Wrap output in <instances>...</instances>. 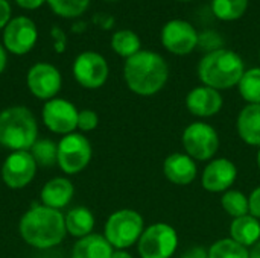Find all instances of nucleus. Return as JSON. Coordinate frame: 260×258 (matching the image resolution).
<instances>
[{
    "label": "nucleus",
    "instance_id": "nucleus-25",
    "mask_svg": "<svg viewBox=\"0 0 260 258\" xmlns=\"http://www.w3.org/2000/svg\"><path fill=\"white\" fill-rule=\"evenodd\" d=\"M248 8V0H212V11L216 18L233 21L241 18Z\"/></svg>",
    "mask_w": 260,
    "mask_h": 258
},
{
    "label": "nucleus",
    "instance_id": "nucleus-8",
    "mask_svg": "<svg viewBox=\"0 0 260 258\" xmlns=\"http://www.w3.org/2000/svg\"><path fill=\"white\" fill-rule=\"evenodd\" d=\"M91 160V144L81 134H67L58 144V164L69 175L79 173Z\"/></svg>",
    "mask_w": 260,
    "mask_h": 258
},
{
    "label": "nucleus",
    "instance_id": "nucleus-34",
    "mask_svg": "<svg viewBox=\"0 0 260 258\" xmlns=\"http://www.w3.org/2000/svg\"><path fill=\"white\" fill-rule=\"evenodd\" d=\"M18 6L24 8V9H37L40 8L46 0H15Z\"/></svg>",
    "mask_w": 260,
    "mask_h": 258
},
{
    "label": "nucleus",
    "instance_id": "nucleus-27",
    "mask_svg": "<svg viewBox=\"0 0 260 258\" xmlns=\"http://www.w3.org/2000/svg\"><path fill=\"white\" fill-rule=\"evenodd\" d=\"M209 258H250V251L229 237L221 239L210 246Z\"/></svg>",
    "mask_w": 260,
    "mask_h": 258
},
{
    "label": "nucleus",
    "instance_id": "nucleus-41",
    "mask_svg": "<svg viewBox=\"0 0 260 258\" xmlns=\"http://www.w3.org/2000/svg\"><path fill=\"white\" fill-rule=\"evenodd\" d=\"M110 2H111V0H110Z\"/></svg>",
    "mask_w": 260,
    "mask_h": 258
},
{
    "label": "nucleus",
    "instance_id": "nucleus-22",
    "mask_svg": "<svg viewBox=\"0 0 260 258\" xmlns=\"http://www.w3.org/2000/svg\"><path fill=\"white\" fill-rule=\"evenodd\" d=\"M66 219V230L70 233L73 237H85L91 234L93 227H94V217L90 210L85 207H76L67 213Z\"/></svg>",
    "mask_w": 260,
    "mask_h": 258
},
{
    "label": "nucleus",
    "instance_id": "nucleus-40",
    "mask_svg": "<svg viewBox=\"0 0 260 258\" xmlns=\"http://www.w3.org/2000/svg\"><path fill=\"white\" fill-rule=\"evenodd\" d=\"M259 59H260V52H259Z\"/></svg>",
    "mask_w": 260,
    "mask_h": 258
},
{
    "label": "nucleus",
    "instance_id": "nucleus-24",
    "mask_svg": "<svg viewBox=\"0 0 260 258\" xmlns=\"http://www.w3.org/2000/svg\"><path fill=\"white\" fill-rule=\"evenodd\" d=\"M238 88L247 103L260 105V67L245 70L238 84Z\"/></svg>",
    "mask_w": 260,
    "mask_h": 258
},
{
    "label": "nucleus",
    "instance_id": "nucleus-28",
    "mask_svg": "<svg viewBox=\"0 0 260 258\" xmlns=\"http://www.w3.org/2000/svg\"><path fill=\"white\" fill-rule=\"evenodd\" d=\"M30 155L40 166H52L58 161V146L50 140H40L30 148Z\"/></svg>",
    "mask_w": 260,
    "mask_h": 258
},
{
    "label": "nucleus",
    "instance_id": "nucleus-12",
    "mask_svg": "<svg viewBox=\"0 0 260 258\" xmlns=\"http://www.w3.org/2000/svg\"><path fill=\"white\" fill-rule=\"evenodd\" d=\"M78 114L73 103L64 99H50L43 108V122L52 132L67 135L78 128Z\"/></svg>",
    "mask_w": 260,
    "mask_h": 258
},
{
    "label": "nucleus",
    "instance_id": "nucleus-18",
    "mask_svg": "<svg viewBox=\"0 0 260 258\" xmlns=\"http://www.w3.org/2000/svg\"><path fill=\"white\" fill-rule=\"evenodd\" d=\"M238 134L250 146L260 148V105H251L242 108L238 116Z\"/></svg>",
    "mask_w": 260,
    "mask_h": 258
},
{
    "label": "nucleus",
    "instance_id": "nucleus-7",
    "mask_svg": "<svg viewBox=\"0 0 260 258\" xmlns=\"http://www.w3.org/2000/svg\"><path fill=\"white\" fill-rule=\"evenodd\" d=\"M178 246V234L169 224H154L148 227L139 240L142 258H171Z\"/></svg>",
    "mask_w": 260,
    "mask_h": 258
},
{
    "label": "nucleus",
    "instance_id": "nucleus-30",
    "mask_svg": "<svg viewBox=\"0 0 260 258\" xmlns=\"http://www.w3.org/2000/svg\"><path fill=\"white\" fill-rule=\"evenodd\" d=\"M98 123H99V117L91 109H84L78 114V128L84 132L96 129Z\"/></svg>",
    "mask_w": 260,
    "mask_h": 258
},
{
    "label": "nucleus",
    "instance_id": "nucleus-20",
    "mask_svg": "<svg viewBox=\"0 0 260 258\" xmlns=\"http://www.w3.org/2000/svg\"><path fill=\"white\" fill-rule=\"evenodd\" d=\"M73 186L66 178H55L49 181L41 190V201L46 207L58 210L66 207L73 196Z\"/></svg>",
    "mask_w": 260,
    "mask_h": 258
},
{
    "label": "nucleus",
    "instance_id": "nucleus-6",
    "mask_svg": "<svg viewBox=\"0 0 260 258\" xmlns=\"http://www.w3.org/2000/svg\"><path fill=\"white\" fill-rule=\"evenodd\" d=\"M181 141L186 154L198 161L212 160L219 148V137L216 129L204 122L190 123L183 131Z\"/></svg>",
    "mask_w": 260,
    "mask_h": 258
},
{
    "label": "nucleus",
    "instance_id": "nucleus-5",
    "mask_svg": "<svg viewBox=\"0 0 260 258\" xmlns=\"http://www.w3.org/2000/svg\"><path fill=\"white\" fill-rule=\"evenodd\" d=\"M143 231L142 214L129 208L113 213L105 224V239L116 249H126L136 245Z\"/></svg>",
    "mask_w": 260,
    "mask_h": 258
},
{
    "label": "nucleus",
    "instance_id": "nucleus-13",
    "mask_svg": "<svg viewBox=\"0 0 260 258\" xmlns=\"http://www.w3.org/2000/svg\"><path fill=\"white\" fill-rule=\"evenodd\" d=\"M37 26L27 17H17L11 20L3 33L5 46L9 52L15 55L27 53L37 43Z\"/></svg>",
    "mask_w": 260,
    "mask_h": 258
},
{
    "label": "nucleus",
    "instance_id": "nucleus-11",
    "mask_svg": "<svg viewBox=\"0 0 260 258\" xmlns=\"http://www.w3.org/2000/svg\"><path fill=\"white\" fill-rule=\"evenodd\" d=\"M35 172L37 163L30 152L15 151L5 160L2 167V178L8 187L23 189L34 179Z\"/></svg>",
    "mask_w": 260,
    "mask_h": 258
},
{
    "label": "nucleus",
    "instance_id": "nucleus-33",
    "mask_svg": "<svg viewBox=\"0 0 260 258\" xmlns=\"http://www.w3.org/2000/svg\"><path fill=\"white\" fill-rule=\"evenodd\" d=\"M181 258H209V251H206L201 246H195V248H190L187 252H184Z\"/></svg>",
    "mask_w": 260,
    "mask_h": 258
},
{
    "label": "nucleus",
    "instance_id": "nucleus-29",
    "mask_svg": "<svg viewBox=\"0 0 260 258\" xmlns=\"http://www.w3.org/2000/svg\"><path fill=\"white\" fill-rule=\"evenodd\" d=\"M55 14L61 17H78L81 15L90 0H47Z\"/></svg>",
    "mask_w": 260,
    "mask_h": 258
},
{
    "label": "nucleus",
    "instance_id": "nucleus-39",
    "mask_svg": "<svg viewBox=\"0 0 260 258\" xmlns=\"http://www.w3.org/2000/svg\"><path fill=\"white\" fill-rule=\"evenodd\" d=\"M180 2H190V0H180Z\"/></svg>",
    "mask_w": 260,
    "mask_h": 258
},
{
    "label": "nucleus",
    "instance_id": "nucleus-17",
    "mask_svg": "<svg viewBox=\"0 0 260 258\" xmlns=\"http://www.w3.org/2000/svg\"><path fill=\"white\" fill-rule=\"evenodd\" d=\"M163 173L168 181L177 186H189L195 181L198 169L187 154H171L163 163Z\"/></svg>",
    "mask_w": 260,
    "mask_h": 258
},
{
    "label": "nucleus",
    "instance_id": "nucleus-26",
    "mask_svg": "<svg viewBox=\"0 0 260 258\" xmlns=\"http://www.w3.org/2000/svg\"><path fill=\"white\" fill-rule=\"evenodd\" d=\"M221 205L224 211L233 219L250 214L248 198L239 190H227L221 198Z\"/></svg>",
    "mask_w": 260,
    "mask_h": 258
},
{
    "label": "nucleus",
    "instance_id": "nucleus-3",
    "mask_svg": "<svg viewBox=\"0 0 260 258\" xmlns=\"http://www.w3.org/2000/svg\"><path fill=\"white\" fill-rule=\"evenodd\" d=\"M245 65L242 58L229 49H216L203 56L198 64V76L206 87L229 90L239 84Z\"/></svg>",
    "mask_w": 260,
    "mask_h": 258
},
{
    "label": "nucleus",
    "instance_id": "nucleus-19",
    "mask_svg": "<svg viewBox=\"0 0 260 258\" xmlns=\"http://www.w3.org/2000/svg\"><path fill=\"white\" fill-rule=\"evenodd\" d=\"M113 246L105 236L88 234L76 242L72 251V258H111Z\"/></svg>",
    "mask_w": 260,
    "mask_h": 258
},
{
    "label": "nucleus",
    "instance_id": "nucleus-38",
    "mask_svg": "<svg viewBox=\"0 0 260 258\" xmlns=\"http://www.w3.org/2000/svg\"><path fill=\"white\" fill-rule=\"evenodd\" d=\"M257 166H259V169H260V148H259V151H257Z\"/></svg>",
    "mask_w": 260,
    "mask_h": 258
},
{
    "label": "nucleus",
    "instance_id": "nucleus-10",
    "mask_svg": "<svg viewBox=\"0 0 260 258\" xmlns=\"http://www.w3.org/2000/svg\"><path fill=\"white\" fill-rule=\"evenodd\" d=\"M76 81L85 88H99L108 78V64L105 58L96 52L81 53L73 64Z\"/></svg>",
    "mask_w": 260,
    "mask_h": 258
},
{
    "label": "nucleus",
    "instance_id": "nucleus-31",
    "mask_svg": "<svg viewBox=\"0 0 260 258\" xmlns=\"http://www.w3.org/2000/svg\"><path fill=\"white\" fill-rule=\"evenodd\" d=\"M248 207H250V214L260 220V187L254 189L248 196Z\"/></svg>",
    "mask_w": 260,
    "mask_h": 258
},
{
    "label": "nucleus",
    "instance_id": "nucleus-1",
    "mask_svg": "<svg viewBox=\"0 0 260 258\" xmlns=\"http://www.w3.org/2000/svg\"><path fill=\"white\" fill-rule=\"evenodd\" d=\"M128 88L139 96L157 94L168 82L169 67L165 58L151 50H140L128 58L123 67Z\"/></svg>",
    "mask_w": 260,
    "mask_h": 258
},
{
    "label": "nucleus",
    "instance_id": "nucleus-9",
    "mask_svg": "<svg viewBox=\"0 0 260 258\" xmlns=\"http://www.w3.org/2000/svg\"><path fill=\"white\" fill-rule=\"evenodd\" d=\"M197 29L184 20H171L161 29V43L171 53L187 55L198 44Z\"/></svg>",
    "mask_w": 260,
    "mask_h": 258
},
{
    "label": "nucleus",
    "instance_id": "nucleus-15",
    "mask_svg": "<svg viewBox=\"0 0 260 258\" xmlns=\"http://www.w3.org/2000/svg\"><path fill=\"white\" fill-rule=\"evenodd\" d=\"M27 87L35 97L52 99L61 90V75L50 64H35L27 73Z\"/></svg>",
    "mask_w": 260,
    "mask_h": 258
},
{
    "label": "nucleus",
    "instance_id": "nucleus-35",
    "mask_svg": "<svg viewBox=\"0 0 260 258\" xmlns=\"http://www.w3.org/2000/svg\"><path fill=\"white\" fill-rule=\"evenodd\" d=\"M111 258H133V255H131V254H128L125 249H117V251H114V252H113Z\"/></svg>",
    "mask_w": 260,
    "mask_h": 258
},
{
    "label": "nucleus",
    "instance_id": "nucleus-4",
    "mask_svg": "<svg viewBox=\"0 0 260 258\" xmlns=\"http://www.w3.org/2000/svg\"><path fill=\"white\" fill-rule=\"evenodd\" d=\"M37 122L24 106H12L0 113V144L15 151H27L37 141Z\"/></svg>",
    "mask_w": 260,
    "mask_h": 258
},
{
    "label": "nucleus",
    "instance_id": "nucleus-14",
    "mask_svg": "<svg viewBox=\"0 0 260 258\" xmlns=\"http://www.w3.org/2000/svg\"><path fill=\"white\" fill-rule=\"evenodd\" d=\"M238 178V167L229 158L212 160L203 172L201 184L210 193H225Z\"/></svg>",
    "mask_w": 260,
    "mask_h": 258
},
{
    "label": "nucleus",
    "instance_id": "nucleus-21",
    "mask_svg": "<svg viewBox=\"0 0 260 258\" xmlns=\"http://www.w3.org/2000/svg\"><path fill=\"white\" fill-rule=\"evenodd\" d=\"M230 239L245 248L254 246L260 242V220L251 214L233 219L230 225Z\"/></svg>",
    "mask_w": 260,
    "mask_h": 258
},
{
    "label": "nucleus",
    "instance_id": "nucleus-23",
    "mask_svg": "<svg viewBox=\"0 0 260 258\" xmlns=\"http://www.w3.org/2000/svg\"><path fill=\"white\" fill-rule=\"evenodd\" d=\"M140 38L136 32L129 30V29H123V30H119L113 35L111 38V47L113 50L123 56V58H131L134 56L136 53L140 52Z\"/></svg>",
    "mask_w": 260,
    "mask_h": 258
},
{
    "label": "nucleus",
    "instance_id": "nucleus-16",
    "mask_svg": "<svg viewBox=\"0 0 260 258\" xmlns=\"http://www.w3.org/2000/svg\"><path fill=\"white\" fill-rule=\"evenodd\" d=\"M222 103L224 100L221 93L206 85L193 88L186 97V106L190 111V114L201 119L216 116L221 111Z\"/></svg>",
    "mask_w": 260,
    "mask_h": 258
},
{
    "label": "nucleus",
    "instance_id": "nucleus-36",
    "mask_svg": "<svg viewBox=\"0 0 260 258\" xmlns=\"http://www.w3.org/2000/svg\"><path fill=\"white\" fill-rule=\"evenodd\" d=\"M250 258H260V242H257V243L251 248V251H250Z\"/></svg>",
    "mask_w": 260,
    "mask_h": 258
},
{
    "label": "nucleus",
    "instance_id": "nucleus-37",
    "mask_svg": "<svg viewBox=\"0 0 260 258\" xmlns=\"http://www.w3.org/2000/svg\"><path fill=\"white\" fill-rule=\"evenodd\" d=\"M5 65H6V53H5L3 47L0 46V73L5 70Z\"/></svg>",
    "mask_w": 260,
    "mask_h": 258
},
{
    "label": "nucleus",
    "instance_id": "nucleus-2",
    "mask_svg": "<svg viewBox=\"0 0 260 258\" xmlns=\"http://www.w3.org/2000/svg\"><path fill=\"white\" fill-rule=\"evenodd\" d=\"M66 233L64 216L59 210L46 205L30 208L20 220V234L23 240L38 249H47L58 245Z\"/></svg>",
    "mask_w": 260,
    "mask_h": 258
},
{
    "label": "nucleus",
    "instance_id": "nucleus-32",
    "mask_svg": "<svg viewBox=\"0 0 260 258\" xmlns=\"http://www.w3.org/2000/svg\"><path fill=\"white\" fill-rule=\"evenodd\" d=\"M11 18V6L6 0H0V29L9 23Z\"/></svg>",
    "mask_w": 260,
    "mask_h": 258
}]
</instances>
